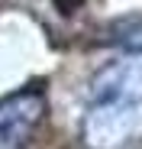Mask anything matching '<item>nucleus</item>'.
Wrapping results in <instances>:
<instances>
[{
	"label": "nucleus",
	"mask_w": 142,
	"mask_h": 149,
	"mask_svg": "<svg viewBox=\"0 0 142 149\" xmlns=\"http://www.w3.org/2000/svg\"><path fill=\"white\" fill-rule=\"evenodd\" d=\"M84 139L90 149H129L142 139V58L113 62L94 78Z\"/></svg>",
	"instance_id": "nucleus-1"
},
{
	"label": "nucleus",
	"mask_w": 142,
	"mask_h": 149,
	"mask_svg": "<svg viewBox=\"0 0 142 149\" xmlns=\"http://www.w3.org/2000/svg\"><path fill=\"white\" fill-rule=\"evenodd\" d=\"M45 113V97L39 91H26L0 104V149H16L29 139Z\"/></svg>",
	"instance_id": "nucleus-2"
},
{
	"label": "nucleus",
	"mask_w": 142,
	"mask_h": 149,
	"mask_svg": "<svg viewBox=\"0 0 142 149\" xmlns=\"http://www.w3.org/2000/svg\"><path fill=\"white\" fill-rule=\"evenodd\" d=\"M113 39L120 42V45H126V49H132V52H139V55H142V19L120 23V26L113 29Z\"/></svg>",
	"instance_id": "nucleus-3"
}]
</instances>
